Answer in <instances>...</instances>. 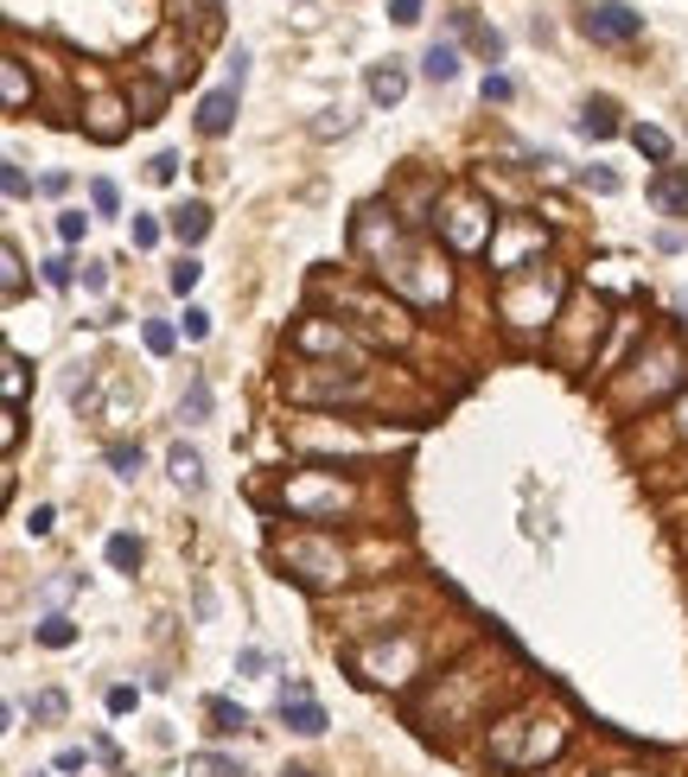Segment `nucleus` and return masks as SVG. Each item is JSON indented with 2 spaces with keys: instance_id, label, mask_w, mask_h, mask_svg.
<instances>
[{
  "instance_id": "45",
  "label": "nucleus",
  "mask_w": 688,
  "mask_h": 777,
  "mask_svg": "<svg viewBox=\"0 0 688 777\" xmlns=\"http://www.w3.org/2000/svg\"><path fill=\"white\" fill-rule=\"evenodd\" d=\"M236 670L255 675V670H268V656H261V650H243V656H236Z\"/></svg>"
},
{
  "instance_id": "36",
  "label": "nucleus",
  "mask_w": 688,
  "mask_h": 777,
  "mask_svg": "<svg viewBox=\"0 0 688 777\" xmlns=\"http://www.w3.org/2000/svg\"><path fill=\"white\" fill-rule=\"evenodd\" d=\"M90 205H96L102 217H109V210L122 205V191H115V185H109V179H96V185H90Z\"/></svg>"
},
{
  "instance_id": "15",
  "label": "nucleus",
  "mask_w": 688,
  "mask_h": 777,
  "mask_svg": "<svg viewBox=\"0 0 688 777\" xmlns=\"http://www.w3.org/2000/svg\"><path fill=\"white\" fill-rule=\"evenodd\" d=\"M166 472H173V485L178 491H204V459L192 453V446L178 441V446H166Z\"/></svg>"
},
{
  "instance_id": "49",
  "label": "nucleus",
  "mask_w": 688,
  "mask_h": 777,
  "mask_svg": "<svg viewBox=\"0 0 688 777\" xmlns=\"http://www.w3.org/2000/svg\"><path fill=\"white\" fill-rule=\"evenodd\" d=\"M599 777H657V771H631V765H618V771H599Z\"/></svg>"
},
{
  "instance_id": "39",
  "label": "nucleus",
  "mask_w": 688,
  "mask_h": 777,
  "mask_svg": "<svg viewBox=\"0 0 688 777\" xmlns=\"http://www.w3.org/2000/svg\"><path fill=\"white\" fill-rule=\"evenodd\" d=\"M0 185H7V198H25V173H20V159H7V166H0Z\"/></svg>"
},
{
  "instance_id": "2",
  "label": "nucleus",
  "mask_w": 688,
  "mask_h": 777,
  "mask_svg": "<svg viewBox=\"0 0 688 777\" xmlns=\"http://www.w3.org/2000/svg\"><path fill=\"white\" fill-rule=\"evenodd\" d=\"M561 307V274L548 261H530V268H516L504 274V293H497V312H504L510 332H542Z\"/></svg>"
},
{
  "instance_id": "17",
  "label": "nucleus",
  "mask_w": 688,
  "mask_h": 777,
  "mask_svg": "<svg viewBox=\"0 0 688 777\" xmlns=\"http://www.w3.org/2000/svg\"><path fill=\"white\" fill-rule=\"evenodd\" d=\"M421 71H428L433 83H453L459 77V45H453V39H433L428 58H421Z\"/></svg>"
},
{
  "instance_id": "19",
  "label": "nucleus",
  "mask_w": 688,
  "mask_h": 777,
  "mask_svg": "<svg viewBox=\"0 0 688 777\" xmlns=\"http://www.w3.org/2000/svg\"><path fill=\"white\" fill-rule=\"evenodd\" d=\"M204 714H210V733H243V726H249V707H236V701H224V695H210Z\"/></svg>"
},
{
  "instance_id": "50",
  "label": "nucleus",
  "mask_w": 688,
  "mask_h": 777,
  "mask_svg": "<svg viewBox=\"0 0 688 777\" xmlns=\"http://www.w3.org/2000/svg\"><path fill=\"white\" fill-rule=\"evenodd\" d=\"M280 777H312V771H280Z\"/></svg>"
},
{
  "instance_id": "35",
  "label": "nucleus",
  "mask_w": 688,
  "mask_h": 777,
  "mask_svg": "<svg viewBox=\"0 0 688 777\" xmlns=\"http://www.w3.org/2000/svg\"><path fill=\"white\" fill-rule=\"evenodd\" d=\"M58 714H64V695L58 688H45V695L32 701V721H58Z\"/></svg>"
},
{
  "instance_id": "37",
  "label": "nucleus",
  "mask_w": 688,
  "mask_h": 777,
  "mask_svg": "<svg viewBox=\"0 0 688 777\" xmlns=\"http://www.w3.org/2000/svg\"><path fill=\"white\" fill-rule=\"evenodd\" d=\"M127 236H134V249H153V242H160V224H153V217H134Z\"/></svg>"
},
{
  "instance_id": "46",
  "label": "nucleus",
  "mask_w": 688,
  "mask_h": 777,
  "mask_svg": "<svg viewBox=\"0 0 688 777\" xmlns=\"http://www.w3.org/2000/svg\"><path fill=\"white\" fill-rule=\"evenodd\" d=\"M58 771H83V746H64V752H58Z\"/></svg>"
},
{
  "instance_id": "33",
  "label": "nucleus",
  "mask_w": 688,
  "mask_h": 777,
  "mask_svg": "<svg viewBox=\"0 0 688 777\" xmlns=\"http://www.w3.org/2000/svg\"><path fill=\"white\" fill-rule=\"evenodd\" d=\"M421 7H428V0H389V20H396V27H421Z\"/></svg>"
},
{
  "instance_id": "23",
  "label": "nucleus",
  "mask_w": 688,
  "mask_h": 777,
  "mask_svg": "<svg viewBox=\"0 0 688 777\" xmlns=\"http://www.w3.org/2000/svg\"><path fill=\"white\" fill-rule=\"evenodd\" d=\"M178 415H185V421H210V383H204V376H192L185 402H178Z\"/></svg>"
},
{
  "instance_id": "47",
  "label": "nucleus",
  "mask_w": 688,
  "mask_h": 777,
  "mask_svg": "<svg viewBox=\"0 0 688 777\" xmlns=\"http://www.w3.org/2000/svg\"><path fill=\"white\" fill-rule=\"evenodd\" d=\"M134 707V688H109V714H127Z\"/></svg>"
},
{
  "instance_id": "26",
  "label": "nucleus",
  "mask_w": 688,
  "mask_h": 777,
  "mask_svg": "<svg viewBox=\"0 0 688 777\" xmlns=\"http://www.w3.org/2000/svg\"><path fill=\"white\" fill-rule=\"evenodd\" d=\"M465 32H472V45H479L484 64H497V58H504V32H491V27H465Z\"/></svg>"
},
{
  "instance_id": "4",
  "label": "nucleus",
  "mask_w": 688,
  "mask_h": 777,
  "mask_svg": "<svg viewBox=\"0 0 688 777\" xmlns=\"http://www.w3.org/2000/svg\"><path fill=\"white\" fill-rule=\"evenodd\" d=\"M345 504H351V485H345L338 472H294V478L280 485V510L300 517V522H326V517H338Z\"/></svg>"
},
{
  "instance_id": "43",
  "label": "nucleus",
  "mask_w": 688,
  "mask_h": 777,
  "mask_svg": "<svg viewBox=\"0 0 688 777\" xmlns=\"http://www.w3.org/2000/svg\"><path fill=\"white\" fill-rule=\"evenodd\" d=\"M243 77H249V52L236 45V58H229V90H243Z\"/></svg>"
},
{
  "instance_id": "14",
  "label": "nucleus",
  "mask_w": 688,
  "mask_h": 777,
  "mask_svg": "<svg viewBox=\"0 0 688 777\" xmlns=\"http://www.w3.org/2000/svg\"><path fill=\"white\" fill-rule=\"evenodd\" d=\"M574 128H581L586 141H612V134H618V103H612V96H593V103L581 108V122H574Z\"/></svg>"
},
{
  "instance_id": "44",
  "label": "nucleus",
  "mask_w": 688,
  "mask_h": 777,
  "mask_svg": "<svg viewBox=\"0 0 688 777\" xmlns=\"http://www.w3.org/2000/svg\"><path fill=\"white\" fill-rule=\"evenodd\" d=\"M351 128V115H345V108H326V122H319V134H345Z\"/></svg>"
},
{
  "instance_id": "32",
  "label": "nucleus",
  "mask_w": 688,
  "mask_h": 777,
  "mask_svg": "<svg viewBox=\"0 0 688 777\" xmlns=\"http://www.w3.org/2000/svg\"><path fill=\"white\" fill-rule=\"evenodd\" d=\"M7 300H20V287H25V268H20V249H13V242H7Z\"/></svg>"
},
{
  "instance_id": "42",
  "label": "nucleus",
  "mask_w": 688,
  "mask_h": 777,
  "mask_svg": "<svg viewBox=\"0 0 688 777\" xmlns=\"http://www.w3.org/2000/svg\"><path fill=\"white\" fill-rule=\"evenodd\" d=\"M45 281H51V287H71V261L51 256V261H45Z\"/></svg>"
},
{
  "instance_id": "34",
  "label": "nucleus",
  "mask_w": 688,
  "mask_h": 777,
  "mask_svg": "<svg viewBox=\"0 0 688 777\" xmlns=\"http://www.w3.org/2000/svg\"><path fill=\"white\" fill-rule=\"evenodd\" d=\"M83 230H90L83 210H64V217H58V236H64V242H83Z\"/></svg>"
},
{
  "instance_id": "18",
  "label": "nucleus",
  "mask_w": 688,
  "mask_h": 777,
  "mask_svg": "<svg viewBox=\"0 0 688 777\" xmlns=\"http://www.w3.org/2000/svg\"><path fill=\"white\" fill-rule=\"evenodd\" d=\"M173 236H178V242H204V236H210V210H204L198 198H192V205H178L173 210Z\"/></svg>"
},
{
  "instance_id": "5",
  "label": "nucleus",
  "mask_w": 688,
  "mask_h": 777,
  "mask_svg": "<svg viewBox=\"0 0 688 777\" xmlns=\"http://www.w3.org/2000/svg\"><path fill=\"white\" fill-rule=\"evenodd\" d=\"M275 555H280V568L294 580H306V587H338L345 580V548L331 536H287Z\"/></svg>"
},
{
  "instance_id": "48",
  "label": "nucleus",
  "mask_w": 688,
  "mask_h": 777,
  "mask_svg": "<svg viewBox=\"0 0 688 777\" xmlns=\"http://www.w3.org/2000/svg\"><path fill=\"white\" fill-rule=\"evenodd\" d=\"M676 434H682V441H688V395H682V402H676Z\"/></svg>"
},
{
  "instance_id": "12",
  "label": "nucleus",
  "mask_w": 688,
  "mask_h": 777,
  "mask_svg": "<svg viewBox=\"0 0 688 777\" xmlns=\"http://www.w3.org/2000/svg\"><path fill=\"white\" fill-rule=\"evenodd\" d=\"M650 205H663L669 217H688V173L682 166H663L650 179Z\"/></svg>"
},
{
  "instance_id": "16",
  "label": "nucleus",
  "mask_w": 688,
  "mask_h": 777,
  "mask_svg": "<svg viewBox=\"0 0 688 777\" xmlns=\"http://www.w3.org/2000/svg\"><path fill=\"white\" fill-rule=\"evenodd\" d=\"M0 96H7V115H20V108L32 103V77H25L20 58H7V64H0Z\"/></svg>"
},
{
  "instance_id": "31",
  "label": "nucleus",
  "mask_w": 688,
  "mask_h": 777,
  "mask_svg": "<svg viewBox=\"0 0 688 777\" xmlns=\"http://www.w3.org/2000/svg\"><path fill=\"white\" fill-rule=\"evenodd\" d=\"M147 179H153V185H173V179H178V154H153V159H147Z\"/></svg>"
},
{
  "instance_id": "29",
  "label": "nucleus",
  "mask_w": 688,
  "mask_h": 777,
  "mask_svg": "<svg viewBox=\"0 0 688 777\" xmlns=\"http://www.w3.org/2000/svg\"><path fill=\"white\" fill-rule=\"evenodd\" d=\"M198 274H204V268H198L192 256H185V261L173 268V274H166V287H173V293H192V287H198Z\"/></svg>"
},
{
  "instance_id": "20",
  "label": "nucleus",
  "mask_w": 688,
  "mask_h": 777,
  "mask_svg": "<svg viewBox=\"0 0 688 777\" xmlns=\"http://www.w3.org/2000/svg\"><path fill=\"white\" fill-rule=\"evenodd\" d=\"M127 103H134V115H141V122H153V108L166 103V83H160V77H134Z\"/></svg>"
},
{
  "instance_id": "1",
  "label": "nucleus",
  "mask_w": 688,
  "mask_h": 777,
  "mask_svg": "<svg viewBox=\"0 0 688 777\" xmlns=\"http://www.w3.org/2000/svg\"><path fill=\"white\" fill-rule=\"evenodd\" d=\"M561 746H567V714H561L555 701H530L523 714H510V721L491 726L484 758L504 765V771H535V765H548Z\"/></svg>"
},
{
  "instance_id": "38",
  "label": "nucleus",
  "mask_w": 688,
  "mask_h": 777,
  "mask_svg": "<svg viewBox=\"0 0 688 777\" xmlns=\"http://www.w3.org/2000/svg\"><path fill=\"white\" fill-rule=\"evenodd\" d=\"M185 338H192V344L210 338V312H204V307H185Z\"/></svg>"
},
{
  "instance_id": "8",
  "label": "nucleus",
  "mask_w": 688,
  "mask_h": 777,
  "mask_svg": "<svg viewBox=\"0 0 688 777\" xmlns=\"http://www.w3.org/2000/svg\"><path fill=\"white\" fill-rule=\"evenodd\" d=\"M280 721L294 726V733H306V739H319V733H326V707H319V701H312V688H306L300 675H287V682H280Z\"/></svg>"
},
{
  "instance_id": "41",
  "label": "nucleus",
  "mask_w": 688,
  "mask_h": 777,
  "mask_svg": "<svg viewBox=\"0 0 688 777\" xmlns=\"http://www.w3.org/2000/svg\"><path fill=\"white\" fill-rule=\"evenodd\" d=\"M51 522H58V510H51V504H32V517H25V529H32V536H51Z\"/></svg>"
},
{
  "instance_id": "3",
  "label": "nucleus",
  "mask_w": 688,
  "mask_h": 777,
  "mask_svg": "<svg viewBox=\"0 0 688 777\" xmlns=\"http://www.w3.org/2000/svg\"><path fill=\"white\" fill-rule=\"evenodd\" d=\"M377 274L402 293L408 307H440V300H446V268H440L428 249H408L402 236L377 249Z\"/></svg>"
},
{
  "instance_id": "13",
  "label": "nucleus",
  "mask_w": 688,
  "mask_h": 777,
  "mask_svg": "<svg viewBox=\"0 0 688 777\" xmlns=\"http://www.w3.org/2000/svg\"><path fill=\"white\" fill-rule=\"evenodd\" d=\"M351 338H345V325H326V319H300L294 325V351H345Z\"/></svg>"
},
{
  "instance_id": "22",
  "label": "nucleus",
  "mask_w": 688,
  "mask_h": 777,
  "mask_svg": "<svg viewBox=\"0 0 688 777\" xmlns=\"http://www.w3.org/2000/svg\"><path fill=\"white\" fill-rule=\"evenodd\" d=\"M39 644H45V650H71L76 644V624L64 619V612H51V619L39 624Z\"/></svg>"
},
{
  "instance_id": "10",
  "label": "nucleus",
  "mask_w": 688,
  "mask_h": 777,
  "mask_svg": "<svg viewBox=\"0 0 688 777\" xmlns=\"http://www.w3.org/2000/svg\"><path fill=\"white\" fill-rule=\"evenodd\" d=\"M236 96H243V90H210V96H204L198 103V134H210V141H217V134H229L236 128Z\"/></svg>"
},
{
  "instance_id": "6",
  "label": "nucleus",
  "mask_w": 688,
  "mask_h": 777,
  "mask_svg": "<svg viewBox=\"0 0 688 777\" xmlns=\"http://www.w3.org/2000/svg\"><path fill=\"white\" fill-rule=\"evenodd\" d=\"M440 230H446V242H453L459 256H479V249L497 242L504 217H497V210H484V205H472V198H459V205L440 217Z\"/></svg>"
},
{
  "instance_id": "28",
  "label": "nucleus",
  "mask_w": 688,
  "mask_h": 777,
  "mask_svg": "<svg viewBox=\"0 0 688 777\" xmlns=\"http://www.w3.org/2000/svg\"><path fill=\"white\" fill-rule=\"evenodd\" d=\"M141 338H147L153 358H166V351H173V325H166V319H147V332H141Z\"/></svg>"
},
{
  "instance_id": "9",
  "label": "nucleus",
  "mask_w": 688,
  "mask_h": 777,
  "mask_svg": "<svg viewBox=\"0 0 688 777\" xmlns=\"http://www.w3.org/2000/svg\"><path fill=\"white\" fill-rule=\"evenodd\" d=\"M542 256V230L535 224H523V217H504V242H491V268L497 274H516V268H530L523 256Z\"/></svg>"
},
{
  "instance_id": "11",
  "label": "nucleus",
  "mask_w": 688,
  "mask_h": 777,
  "mask_svg": "<svg viewBox=\"0 0 688 777\" xmlns=\"http://www.w3.org/2000/svg\"><path fill=\"white\" fill-rule=\"evenodd\" d=\"M402 96H408L402 58H382V64H370V103H377V108H396Z\"/></svg>"
},
{
  "instance_id": "24",
  "label": "nucleus",
  "mask_w": 688,
  "mask_h": 777,
  "mask_svg": "<svg viewBox=\"0 0 688 777\" xmlns=\"http://www.w3.org/2000/svg\"><path fill=\"white\" fill-rule=\"evenodd\" d=\"M109 466H115V478H134V472H141V446H134V441H109Z\"/></svg>"
},
{
  "instance_id": "25",
  "label": "nucleus",
  "mask_w": 688,
  "mask_h": 777,
  "mask_svg": "<svg viewBox=\"0 0 688 777\" xmlns=\"http://www.w3.org/2000/svg\"><path fill=\"white\" fill-rule=\"evenodd\" d=\"M631 147L637 154H650V159H669V134L663 128H631Z\"/></svg>"
},
{
  "instance_id": "27",
  "label": "nucleus",
  "mask_w": 688,
  "mask_h": 777,
  "mask_svg": "<svg viewBox=\"0 0 688 777\" xmlns=\"http://www.w3.org/2000/svg\"><path fill=\"white\" fill-rule=\"evenodd\" d=\"M7 402H13V408L25 402V363H20V351H7Z\"/></svg>"
},
{
  "instance_id": "30",
  "label": "nucleus",
  "mask_w": 688,
  "mask_h": 777,
  "mask_svg": "<svg viewBox=\"0 0 688 777\" xmlns=\"http://www.w3.org/2000/svg\"><path fill=\"white\" fill-rule=\"evenodd\" d=\"M581 185H586V191H599V198H612V191H618V173H606V166H586Z\"/></svg>"
},
{
  "instance_id": "40",
  "label": "nucleus",
  "mask_w": 688,
  "mask_h": 777,
  "mask_svg": "<svg viewBox=\"0 0 688 777\" xmlns=\"http://www.w3.org/2000/svg\"><path fill=\"white\" fill-rule=\"evenodd\" d=\"M484 103H510V77H497V71H484Z\"/></svg>"
},
{
  "instance_id": "7",
  "label": "nucleus",
  "mask_w": 688,
  "mask_h": 777,
  "mask_svg": "<svg viewBox=\"0 0 688 777\" xmlns=\"http://www.w3.org/2000/svg\"><path fill=\"white\" fill-rule=\"evenodd\" d=\"M581 32L599 45H631V39H644V13H631L625 0H599L581 13Z\"/></svg>"
},
{
  "instance_id": "21",
  "label": "nucleus",
  "mask_w": 688,
  "mask_h": 777,
  "mask_svg": "<svg viewBox=\"0 0 688 777\" xmlns=\"http://www.w3.org/2000/svg\"><path fill=\"white\" fill-rule=\"evenodd\" d=\"M109 568H115V573H134V568H141V542H134L127 529H115V536H109Z\"/></svg>"
}]
</instances>
